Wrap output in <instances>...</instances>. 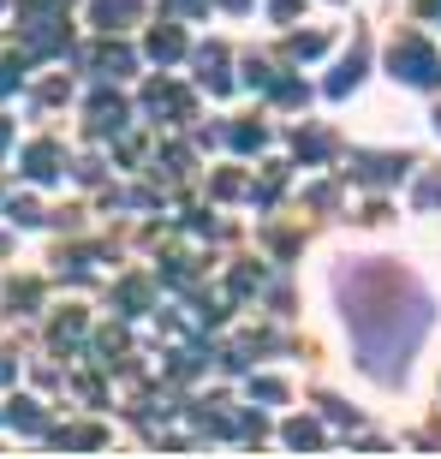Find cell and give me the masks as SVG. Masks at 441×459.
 <instances>
[{
	"label": "cell",
	"mask_w": 441,
	"mask_h": 459,
	"mask_svg": "<svg viewBox=\"0 0 441 459\" xmlns=\"http://www.w3.org/2000/svg\"><path fill=\"white\" fill-rule=\"evenodd\" d=\"M388 66H393V78H406V84H441V60L418 42V36H400V42H393Z\"/></svg>",
	"instance_id": "obj_1"
},
{
	"label": "cell",
	"mask_w": 441,
	"mask_h": 459,
	"mask_svg": "<svg viewBox=\"0 0 441 459\" xmlns=\"http://www.w3.org/2000/svg\"><path fill=\"white\" fill-rule=\"evenodd\" d=\"M137 6H143V0H96V24H102V30H114V24H125Z\"/></svg>",
	"instance_id": "obj_2"
},
{
	"label": "cell",
	"mask_w": 441,
	"mask_h": 459,
	"mask_svg": "<svg viewBox=\"0 0 441 459\" xmlns=\"http://www.w3.org/2000/svg\"><path fill=\"white\" fill-rule=\"evenodd\" d=\"M54 161H60V150H54V143H36V150L24 155V173H30V179H54Z\"/></svg>",
	"instance_id": "obj_3"
},
{
	"label": "cell",
	"mask_w": 441,
	"mask_h": 459,
	"mask_svg": "<svg viewBox=\"0 0 441 459\" xmlns=\"http://www.w3.org/2000/svg\"><path fill=\"white\" fill-rule=\"evenodd\" d=\"M96 72H102V78H119V72H132V54L125 48H102L96 54Z\"/></svg>",
	"instance_id": "obj_4"
},
{
	"label": "cell",
	"mask_w": 441,
	"mask_h": 459,
	"mask_svg": "<svg viewBox=\"0 0 441 459\" xmlns=\"http://www.w3.org/2000/svg\"><path fill=\"white\" fill-rule=\"evenodd\" d=\"M150 54H155V60H173V54H179V30H155L150 36Z\"/></svg>",
	"instance_id": "obj_5"
},
{
	"label": "cell",
	"mask_w": 441,
	"mask_h": 459,
	"mask_svg": "<svg viewBox=\"0 0 441 459\" xmlns=\"http://www.w3.org/2000/svg\"><path fill=\"white\" fill-rule=\"evenodd\" d=\"M13 424L18 429H42V411H36L30 400H18V406H13Z\"/></svg>",
	"instance_id": "obj_6"
},
{
	"label": "cell",
	"mask_w": 441,
	"mask_h": 459,
	"mask_svg": "<svg viewBox=\"0 0 441 459\" xmlns=\"http://www.w3.org/2000/svg\"><path fill=\"white\" fill-rule=\"evenodd\" d=\"M287 442L292 447H316L323 436H316V424H287Z\"/></svg>",
	"instance_id": "obj_7"
},
{
	"label": "cell",
	"mask_w": 441,
	"mask_h": 459,
	"mask_svg": "<svg viewBox=\"0 0 441 459\" xmlns=\"http://www.w3.org/2000/svg\"><path fill=\"white\" fill-rule=\"evenodd\" d=\"M352 84H358V54H352V60H346V66L334 72V84H328V90H334V96H346Z\"/></svg>",
	"instance_id": "obj_8"
},
{
	"label": "cell",
	"mask_w": 441,
	"mask_h": 459,
	"mask_svg": "<svg viewBox=\"0 0 441 459\" xmlns=\"http://www.w3.org/2000/svg\"><path fill=\"white\" fill-rule=\"evenodd\" d=\"M233 143H238V150H263V126H238Z\"/></svg>",
	"instance_id": "obj_9"
},
{
	"label": "cell",
	"mask_w": 441,
	"mask_h": 459,
	"mask_svg": "<svg viewBox=\"0 0 441 459\" xmlns=\"http://www.w3.org/2000/svg\"><path fill=\"white\" fill-rule=\"evenodd\" d=\"M424 204H441V179H436V186H424Z\"/></svg>",
	"instance_id": "obj_10"
},
{
	"label": "cell",
	"mask_w": 441,
	"mask_h": 459,
	"mask_svg": "<svg viewBox=\"0 0 441 459\" xmlns=\"http://www.w3.org/2000/svg\"><path fill=\"white\" fill-rule=\"evenodd\" d=\"M18 84V78H13V72H6V66H0V96H6V90H13Z\"/></svg>",
	"instance_id": "obj_11"
},
{
	"label": "cell",
	"mask_w": 441,
	"mask_h": 459,
	"mask_svg": "<svg viewBox=\"0 0 441 459\" xmlns=\"http://www.w3.org/2000/svg\"><path fill=\"white\" fill-rule=\"evenodd\" d=\"M6 376H13V364H6V358H0V382H6Z\"/></svg>",
	"instance_id": "obj_12"
},
{
	"label": "cell",
	"mask_w": 441,
	"mask_h": 459,
	"mask_svg": "<svg viewBox=\"0 0 441 459\" xmlns=\"http://www.w3.org/2000/svg\"><path fill=\"white\" fill-rule=\"evenodd\" d=\"M220 6H245V0H220Z\"/></svg>",
	"instance_id": "obj_13"
},
{
	"label": "cell",
	"mask_w": 441,
	"mask_h": 459,
	"mask_svg": "<svg viewBox=\"0 0 441 459\" xmlns=\"http://www.w3.org/2000/svg\"><path fill=\"white\" fill-rule=\"evenodd\" d=\"M429 13H441V0H429Z\"/></svg>",
	"instance_id": "obj_14"
},
{
	"label": "cell",
	"mask_w": 441,
	"mask_h": 459,
	"mask_svg": "<svg viewBox=\"0 0 441 459\" xmlns=\"http://www.w3.org/2000/svg\"><path fill=\"white\" fill-rule=\"evenodd\" d=\"M0 143H6V126H0Z\"/></svg>",
	"instance_id": "obj_15"
},
{
	"label": "cell",
	"mask_w": 441,
	"mask_h": 459,
	"mask_svg": "<svg viewBox=\"0 0 441 459\" xmlns=\"http://www.w3.org/2000/svg\"><path fill=\"white\" fill-rule=\"evenodd\" d=\"M436 126H441V119H436Z\"/></svg>",
	"instance_id": "obj_16"
}]
</instances>
